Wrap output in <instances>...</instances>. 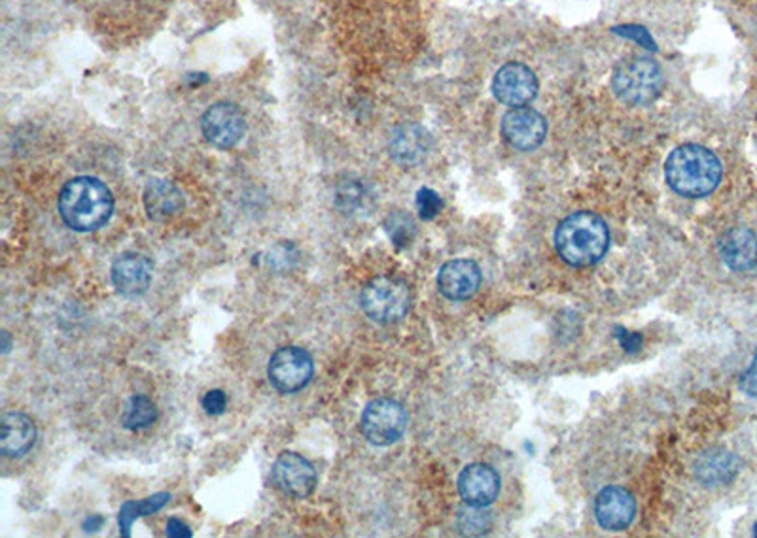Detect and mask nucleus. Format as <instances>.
Wrapping results in <instances>:
<instances>
[{
	"label": "nucleus",
	"mask_w": 757,
	"mask_h": 538,
	"mask_svg": "<svg viewBox=\"0 0 757 538\" xmlns=\"http://www.w3.org/2000/svg\"><path fill=\"white\" fill-rule=\"evenodd\" d=\"M360 303L368 318L377 323H394L408 314L411 293L408 283L400 278L377 277L365 283Z\"/></svg>",
	"instance_id": "39448f33"
},
{
	"label": "nucleus",
	"mask_w": 757,
	"mask_h": 538,
	"mask_svg": "<svg viewBox=\"0 0 757 538\" xmlns=\"http://www.w3.org/2000/svg\"><path fill=\"white\" fill-rule=\"evenodd\" d=\"M152 269L154 267L148 257L128 252L112 262L110 277L118 293H122L125 297H139L151 288Z\"/></svg>",
	"instance_id": "4468645a"
},
{
	"label": "nucleus",
	"mask_w": 757,
	"mask_h": 538,
	"mask_svg": "<svg viewBox=\"0 0 757 538\" xmlns=\"http://www.w3.org/2000/svg\"><path fill=\"white\" fill-rule=\"evenodd\" d=\"M362 435L373 447H390L408 429V414L393 399H375L362 412Z\"/></svg>",
	"instance_id": "423d86ee"
},
{
	"label": "nucleus",
	"mask_w": 757,
	"mask_h": 538,
	"mask_svg": "<svg viewBox=\"0 0 757 538\" xmlns=\"http://www.w3.org/2000/svg\"><path fill=\"white\" fill-rule=\"evenodd\" d=\"M100 524H103V517H100V516L87 517L86 524H84V529H86V531H89V527H94V531H97V527H100Z\"/></svg>",
	"instance_id": "c85d7f7f"
},
{
	"label": "nucleus",
	"mask_w": 757,
	"mask_h": 538,
	"mask_svg": "<svg viewBox=\"0 0 757 538\" xmlns=\"http://www.w3.org/2000/svg\"><path fill=\"white\" fill-rule=\"evenodd\" d=\"M610 246L606 221L594 212H574L561 221L555 233V248L572 267H591Z\"/></svg>",
	"instance_id": "7ed1b4c3"
},
{
	"label": "nucleus",
	"mask_w": 757,
	"mask_h": 538,
	"mask_svg": "<svg viewBox=\"0 0 757 538\" xmlns=\"http://www.w3.org/2000/svg\"><path fill=\"white\" fill-rule=\"evenodd\" d=\"M664 76L650 57H630L620 63L612 76L615 97L629 107H646L663 91Z\"/></svg>",
	"instance_id": "20e7f679"
},
{
	"label": "nucleus",
	"mask_w": 757,
	"mask_h": 538,
	"mask_svg": "<svg viewBox=\"0 0 757 538\" xmlns=\"http://www.w3.org/2000/svg\"><path fill=\"white\" fill-rule=\"evenodd\" d=\"M502 135L512 148L532 151L545 140L548 123L542 113L532 108H514L502 120Z\"/></svg>",
	"instance_id": "9b49d317"
},
{
	"label": "nucleus",
	"mask_w": 757,
	"mask_h": 538,
	"mask_svg": "<svg viewBox=\"0 0 757 538\" xmlns=\"http://www.w3.org/2000/svg\"><path fill=\"white\" fill-rule=\"evenodd\" d=\"M458 493L468 506H489L501 493V476L483 463H473L462 468L457 481Z\"/></svg>",
	"instance_id": "ddd939ff"
},
{
	"label": "nucleus",
	"mask_w": 757,
	"mask_h": 538,
	"mask_svg": "<svg viewBox=\"0 0 757 538\" xmlns=\"http://www.w3.org/2000/svg\"><path fill=\"white\" fill-rule=\"evenodd\" d=\"M741 463L736 460L735 453L728 452L723 448H712L707 452L700 453L695 461V478L708 488H718L733 481L738 475Z\"/></svg>",
	"instance_id": "f3484780"
},
{
	"label": "nucleus",
	"mask_w": 757,
	"mask_h": 538,
	"mask_svg": "<svg viewBox=\"0 0 757 538\" xmlns=\"http://www.w3.org/2000/svg\"><path fill=\"white\" fill-rule=\"evenodd\" d=\"M417 212L422 220H434L440 210H442L443 200L434 189L422 187L421 192L417 193Z\"/></svg>",
	"instance_id": "5701e85b"
},
{
	"label": "nucleus",
	"mask_w": 757,
	"mask_h": 538,
	"mask_svg": "<svg viewBox=\"0 0 757 538\" xmlns=\"http://www.w3.org/2000/svg\"><path fill=\"white\" fill-rule=\"evenodd\" d=\"M494 97L506 107H527L538 95V78L527 64L507 63L493 80Z\"/></svg>",
	"instance_id": "9d476101"
},
{
	"label": "nucleus",
	"mask_w": 757,
	"mask_h": 538,
	"mask_svg": "<svg viewBox=\"0 0 757 538\" xmlns=\"http://www.w3.org/2000/svg\"><path fill=\"white\" fill-rule=\"evenodd\" d=\"M741 390L746 395L756 396L757 399V352L754 355V359H752L748 370L741 376Z\"/></svg>",
	"instance_id": "a878e982"
},
{
	"label": "nucleus",
	"mask_w": 757,
	"mask_h": 538,
	"mask_svg": "<svg viewBox=\"0 0 757 538\" xmlns=\"http://www.w3.org/2000/svg\"><path fill=\"white\" fill-rule=\"evenodd\" d=\"M636 503L630 491L620 486L602 489L594 501V517L606 531H623L635 519Z\"/></svg>",
	"instance_id": "f8f14e48"
},
{
	"label": "nucleus",
	"mask_w": 757,
	"mask_h": 538,
	"mask_svg": "<svg viewBox=\"0 0 757 538\" xmlns=\"http://www.w3.org/2000/svg\"><path fill=\"white\" fill-rule=\"evenodd\" d=\"M481 283V269L470 259H453L445 262L437 274V288L449 301H466L476 295Z\"/></svg>",
	"instance_id": "2eb2a0df"
},
{
	"label": "nucleus",
	"mask_w": 757,
	"mask_h": 538,
	"mask_svg": "<svg viewBox=\"0 0 757 538\" xmlns=\"http://www.w3.org/2000/svg\"><path fill=\"white\" fill-rule=\"evenodd\" d=\"M165 533H167V537L171 538H192V529L177 517H171L167 522V531Z\"/></svg>",
	"instance_id": "bb28decb"
},
{
	"label": "nucleus",
	"mask_w": 757,
	"mask_h": 538,
	"mask_svg": "<svg viewBox=\"0 0 757 538\" xmlns=\"http://www.w3.org/2000/svg\"><path fill=\"white\" fill-rule=\"evenodd\" d=\"M718 254L731 270L744 272L754 269L757 265V236L746 227H733L718 242Z\"/></svg>",
	"instance_id": "dca6fc26"
},
{
	"label": "nucleus",
	"mask_w": 757,
	"mask_h": 538,
	"mask_svg": "<svg viewBox=\"0 0 757 538\" xmlns=\"http://www.w3.org/2000/svg\"><path fill=\"white\" fill-rule=\"evenodd\" d=\"M722 174V163L714 151L699 144L678 146L664 164L666 182L684 197H707L720 185Z\"/></svg>",
	"instance_id": "f03ea898"
},
{
	"label": "nucleus",
	"mask_w": 757,
	"mask_h": 538,
	"mask_svg": "<svg viewBox=\"0 0 757 538\" xmlns=\"http://www.w3.org/2000/svg\"><path fill=\"white\" fill-rule=\"evenodd\" d=\"M0 452L7 457H22L35 447L36 425L23 412H8L0 424Z\"/></svg>",
	"instance_id": "a211bd4d"
},
{
	"label": "nucleus",
	"mask_w": 757,
	"mask_h": 538,
	"mask_svg": "<svg viewBox=\"0 0 757 538\" xmlns=\"http://www.w3.org/2000/svg\"><path fill=\"white\" fill-rule=\"evenodd\" d=\"M386 231L390 234L394 244L401 248V246H408L409 242H411V236H413V223H411V220L406 218V216L398 213V216H393V218L388 220V223H386Z\"/></svg>",
	"instance_id": "b1692460"
},
{
	"label": "nucleus",
	"mask_w": 757,
	"mask_h": 538,
	"mask_svg": "<svg viewBox=\"0 0 757 538\" xmlns=\"http://www.w3.org/2000/svg\"><path fill=\"white\" fill-rule=\"evenodd\" d=\"M754 535H756V537H757V524H756V527H754Z\"/></svg>",
	"instance_id": "c756f323"
},
{
	"label": "nucleus",
	"mask_w": 757,
	"mask_h": 538,
	"mask_svg": "<svg viewBox=\"0 0 757 538\" xmlns=\"http://www.w3.org/2000/svg\"><path fill=\"white\" fill-rule=\"evenodd\" d=\"M201 131L215 148L229 149L243 140L247 120L243 112L231 102H216L201 118Z\"/></svg>",
	"instance_id": "1a4fd4ad"
},
{
	"label": "nucleus",
	"mask_w": 757,
	"mask_h": 538,
	"mask_svg": "<svg viewBox=\"0 0 757 538\" xmlns=\"http://www.w3.org/2000/svg\"><path fill=\"white\" fill-rule=\"evenodd\" d=\"M58 208L61 220L72 231L92 233L112 218L115 197L99 178L79 176L63 185Z\"/></svg>",
	"instance_id": "f257e3e1"
},
{
	"label": "nucleus",
	"mask_w": 757,
	"mask_h": 538,
	"mask_svg": "<svg viewBox=\"0 0 757 538\" xmlns=\"http://www.w3.org/2000/svg\"><path fill=\"white\" fill-rule=\"evenodd\" d=\"M143 200L146 212L156 221L171 220L184 208V195L167 180H152L144 187Z\"/></svg>",
	"instance_id": "aec40b11"
},
{
	"label": "nucleus",
	"mask_w": 757,
	"mask_h": 538,
	"mask_svg": "<svg viewBox=\"0 0 757 538\" xmlns=\"http://www.w3.org/2000/svg\"><path fill=\"white\" fill-rule=\"evenodd\" d=\"M273 484L280 493L292 499H308L319 484L311 461L296 452H283L273 463Z\"/></svg>",
	"instance_id": "6e6552de"
},
{
	"label": "nucleus",
	"mask_w": 757,
	"mask_h": 538,
	"mask_svg": "<svg viewBox=\"0 0 757 538\" xmlns=\"http://www.w3.org/2000/svg\"><path fill=\"white\" fill-rule=\"evenodd\" d=\"M430 148L432 140L429 133L414 123H404L400 127L394 129L388 144L394 161L409 167L421 163L422 159L429 156Z\"/></svg>",
	"instance_id": "6ab92c4d"
},
{
	"label": "nucleus",
	"mask_w": 757,
	"mask_h": 538,
	"mask_svg": "<svg viewBox=\"0 0 757 538\" xmlns=\"http://www.w3.org/2000/svg\"><path fill=\"white\" fill-rule=\"evenodd\" d=\"M617 337L622 340L623 350H627V352H635L642 344V339L638 334L629 333V331H622V333H617Z\"/></svg>",
	"instance_id": "cd10ccee"
},
{
	"label": "nucleus",
	"mask_w": 757,
	"mask_h": 538,
	"mask_svg": "<svg viewBox=\"0 0 757 538\" xmlns=\"http://www.w3.org/2000/svg\"><path fill=\"white\" fill-rule=\"evenodd\" d=\"M169 501H171V493L159 491V493H154L152 497H146L143 501H128V503H123L122 509H120V516H118L120 535L125 538L131 537V527H133L139 517L156 514Z\"/></svg>",
	"instance_id": "412c9836"
},
{
	"label": "nucleus",
	"mask_w": 757,
	"mask_h": 538,
	"mask_svg": "<svg viewBox=\"0 0 757 538\" xmlns=\"http://www.w3.org/2000/svg\"><path fill=\"white\" fill-rule=\"evenodd\" d=\"M201 404L211 416H220L228 406V396L221 390H211L207 395L203 396Z\"/></svg>",
	"instance_id": "393cba45"
},
{
	"label": "nucleus",
	"mask_w": 757,
	"mask_h": 538,
	"mask_svg": "<svg viewBox=\"0 0 757 538\" xmlns=\"http://www.w3.org/2000/svg\"><path fill=\"white\" fill-rule=\"evenodd\" d=\"M158 419V406L156 403L144 395H135L129 399L123 411L122 425L125 429L136 431L151 427Z\"/></svg>",
	"instance_id": "4be33fe9"
},
{
	"label": "nucleus",
	"mask_w": 757,
	"mask_h": 538,
	"mask_svg": "<svg viewBox=\"0 0 757 538\" xmlns=\"http://www.w3.org/2000/svg\"><path fill=\"white\" fill-rule=\"evenodd\" d=\"M315 375V363L308 350L300 346H283L272 355L267 376L273 388L292 395L308 388L311 378Z\"/></svg>",
	"instance_id": "0eeeda50"
}]
</instances>
